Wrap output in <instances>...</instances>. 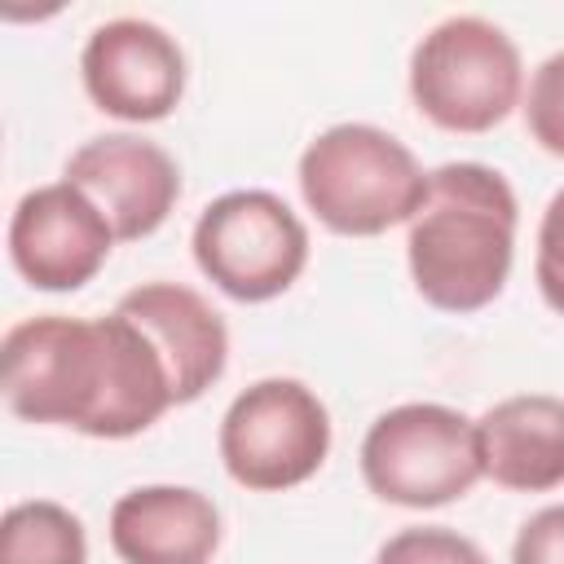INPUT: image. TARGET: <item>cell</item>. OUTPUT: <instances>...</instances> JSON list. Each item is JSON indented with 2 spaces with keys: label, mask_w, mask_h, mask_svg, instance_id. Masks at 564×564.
I'll return each instance as SVG.
<instances>
[{
  "label": "cell",
  "mask_w": 564,
  "mask_h": 564,
  "mask_svg": "<svg viewBox=\"0 0 564 564\" xmlns=\"http://www.w3.org/2000/svg\"><path fill=\"white\" fill-rule=\"evenodd\" d=\"M216 449L229 480H238L242 489H295L317 476L330 454V410L300 379H256L229 401Z\"/></svg>",
  "instance_id": "cell-7"
},
{
  "label": "cell",
  "mask_w": 564,
  "mask_h": 564,
  "mask_svg": "<svg viewBox=\"0 0 564 564\" xmlns=\"http://www.w3.org/2000/svg\"><path fill=\"white\" fill-rule=\"evenodd\" d=\"M110 546L123 564H212L220 507L189 485H137L110 507Z\"/></svg>",
  "instance_id": "cell-12"
},
{
  "label": "cell",
  "mask_w": 564,
  "mask_h": 564,
  "mask_svg": "<svg viewBox=\"0 0 564 564\" xmlns=\"http://www.w3.org/2000/svg\"><path fill=\"white\" fill-rule=\"evenodd\" d=\"M511 564H564V502H551L520 524Z\"/></svg>",
  "instance_id": "cell-18"
},
{
  "label": "cell",
  "mask_w": 564,
  "mask_h": 564,
  "mask_svg": "<svg viewBox=\"0 0 564 564\" xmlns=\"http://www.w3.org/2000/svg\"><path fill=\"white\" fill-rule=\"evenodd\" d=\"M520 203L511 181L489 163H441L427 172V198L405 229L414 291L441 313L489 308L516 260Z\"/></svg>",
  "instance_id": "cell-2"
},
{
  "label": "cell",
  "mask_w": 564,
  "mask_h": 564,
  "mask_svg": "<svg viewBox=\"0 0 564 564\" xmlns=\"http://www.w3.org/2000/svg\"><path fill=\"white\" fill-rule=\"evenodd\" d=\"M128 322H137L159 348L176 405L198 401L229 361V326L225 317L185 282H141L115 304Z\"/></svg>",
  "instance_id": "cell-11"
},
{
  "label": "cell",
  "mask_w": 564,
  "mask_h": 564,
  "mask_svg": "<svg viewBox=\"0 0 564 564\" xmlns=\"http://www.w3.org/2000/svg\"><path fill=\"white\" fill-rule=\"evenodd\" d=\"M375 564H489V555L471 538H463L458 529L414 524V529L392 533L375 551Z\"/></svg>",
  "instance_id": "cell-15"
},
{
  "label": "cell",
  "mask_w": 564,
  "mask_h": 564,
  "mask_svg": "<svg viewBox=\"0 0 564 564\" xmlns=\"http://www.w3.org/2000/svg\"><path fill=\"white\" fill-rule=\"evenodd\" d=\"M0 388L18 419L97 441H128L176 405L159 348L119 308L106 317L40 313L9 326Z\"/></svg>",
  "instance_id": "cell-1"
},
{
  "label": "cell",
  "mask_w": 564,
  "mask_h": 564,
  "mask_svg": "<svg viewBox=\"0 0 564 564\" xmlns=\"http://www.w3.org/2000/svg\"><path fill=\"white\" fill-rule=\"evenodd\" d=\"M79 75L93 106L123 123H159L185 97V53L145 18L101 22L79 53Z\"/></svg>",
  "instance_id": "cell-8"
},
{
  "label": "cell",
  "mask_w": 564,
  "mask_h": 564,
  "mask_svg": "<svg viewBox=\"0 0 564 564\" xmlns=\"http://www.w3.org/2000/svg\"><path fill=\"white\" fill-rule=\"evenodd\" d=\"M533 278L546 300L564 317V189L551 194L542 220H538V251H533Z\"/></svg>",
  "instance_id": "cell-17"
},
{
  "label": "cell",
  "mask_w": 564,
  "mask_h": 564,
  "mask_svg": "<svg viewBox=\"0 0 564 564\" xmlns=\"http://www.w3.org/2000/svg\"><path fill=\"white\" fill-rule=\"evenodd\" d=\"M0 564H88L84 520L48 498L13 502L0 520Z\"/></svg>",
  "instance_id": "cell-14"
},
{
  "label": "cell",
  "mask_w": 564,
  "mask_h": 564,
  "mask_svg": "<svg viewBox=\"0 0 564 564\" xmlns=\"http://www.w3.org/2000/svg\"><path fill=\"white\" fill-rule=\"evenodd\" d=\"M410 97L445 132H489L524 97L520 48L498 22L454 13L414 44Z\"/></svg>",
  "instance_id": "cell-4"
},
{
  "label": "cell",
  "mask_w": 564,
  "mask_h": 564,
  "mask_svg": "<svg viewBox=\"0 0 564 564\" xmlns=\"http://www.w3.org/2000/svg\"><path fill=\"white\" fill-rule=\"evenodd\" d=\"M524 123L546 154L564 159V48L533 70L524 93Z\"/></svg>",
  "instance_id": "cell-16"
},
{
  "label": "cell",
  "mask_w": 564,
  "mask_h": 564,
  "mask_svg": "<svg viewBox=\"0 0 564 564\" xmlns=\"http://www.w3.org/2000/svg\"><path fill=\"white\" fill-rule=\"evenodd\" d=\"M62 181H70L97 203V212L115 229V242L150 238L181 198L176 159L159 141L137 132H106L84 141L66 159Z\"/></svg>",
  "instance_id": "cell-10"
},
{
  "label": "cell",
  "mask_w": 564,
  "mask_h": 564,
  "mask_svg": "<svg viewBox=\"0 0 564 564\" xmlns=\"http://www.w3.org/2000/svg\"><path fill=\"white\" fill-rule=\"evenodd\" d=\"M361 480L379 502L427 511L458 502L485 476L476 419L441 401L383 410L361 436Z\"/></svg>",
  "instance_id": "cell-5"
},
{
  "label": "cell",
  "mask_w": 564,
  "mask_h": 564,
  "mask_svg": "<svg viewBox=\"0 0 564 564\" xmlns=\"http://www.w3.org/2000/svg\"><path fill=\"white\" fill-rule=\"evenodd\" d=\"M198 273L238 304L291 291L308 264V229L273 189H229L212 198L189 234Z\"/></svg>",
  "instance_id": "cell-6"
},
{
  "label": "cell",
  "mask_w": 564,
  "mask_h": 564,
  "mask_svg": "<svg viewBox=\"0 0 564 564\" xmlns=\"http://www.w3.org/2000/svg\"><path fill=\"white\" fill-rule=\"evenodd\" d=\"M480 467L494 485L516 494H546L564 485V397L516 392L476 419Z\"/></svg>",
  "instance_id": "cell-13"
},
{
  "label": "cell",
  "mask_w": 564,
  "mask_h": 564,
  "mask_svg": "<svg viewBox=\"0 0 564 564\" xmlns=\"http://www.w3.org/2000/svg\"><path fill=\"white\" fill-rule=\"evenodd\" d=\"M304 207L339 238H375L410 225L427 198V172L405 141L375 123L317 132L295 167Z\"/></svg>",
  "instance_id": "cell-3"
},
{
  "label": "cell",
  "mask_w": 564,
  "mask_h": 564,
  "mask_svg": "<svg viewBox=\"0 0 564 564\" xmlns=\"http://www.w3.org/2000/svg\"><path fill=\"white\" fill-rule=\"evenodd\" d=\"M115 229L70 181L35 185L9 216V260L35 291H79L110 260Z\"/></svg>",
  "instance_id": "cell-9"
}]
</instances>
